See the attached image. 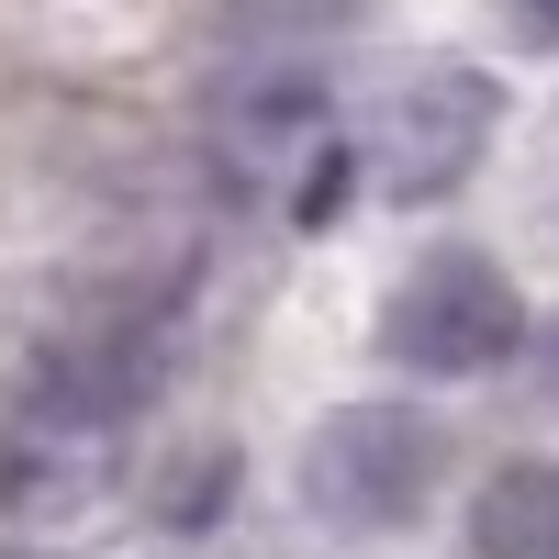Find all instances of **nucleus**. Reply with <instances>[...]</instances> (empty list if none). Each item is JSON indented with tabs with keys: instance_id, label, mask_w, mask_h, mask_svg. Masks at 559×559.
<instances>
[{
	"instance_id": "f03ea898",
	"label": "nucleus",
	"mask_w": 559,
	"mask_h": 559,
	"mask_svg": "<svg viewBox=\"0 0 559 559\" xmlns=\"http://www.w3.org/2000/svg\"><path fill=\"white\" fill-rule=\"evenodd\" d=\"M168 358H179V324L168 313L68 324V336H45L34 369H23V426L68 437V448H102V437H123L134 414L168 392Z\"/></svg>"
},
{
	"instance_id": "20e7f679",
	"label": "nucleus",
	"mask_w": 559,
	"mask_h": 559,
	"mask_svg": "<svg viewBox=\"0 0 559 559\" xmlns=\"http://www.w3.org/2000/svg\"><path fill=\"white\" fill-rule=\"evenodd\" d=\"M381 347L403 369H426V381H481V369H503L526 347V302L481 247H426L381 302Z\"/></svg>"
},
{
	"instance_id": "39448f33",
	"label": "nucleus",
	"mask_w": 559,
	"mask_h": 559,
	"mask_svg": "<svg viewBox=\"0 0 559 559\" xmlns=\"http://www.w3.org/2000/svg\"><path fill=\"white\" fill-rule=\"evenodd\" d=\"M213 146L236 179H280L292 157L324 146V79L313 68H247L213 90Z\"/></svg>"
},
{
	"instance_id": "0eeeda50",
	"label": "nucleus",
	"mask_w": 559,
	"mask_h": 559,
	"mask_svg": "<svg viewBox=\"0 0 559 559\" xmlns=\"http://www.w3.org/2000/svg\"><path fill=\"white\" fill-rule=\"evenodd\" d=\"M369 0H224V34L236 45H324V34H358Z\"/></svg>"
},
{
	"instance_id": "423d86ee",
	"label": "nucleus",
	"mask_w": 559,
	"mask_h": 559,
	"mask_svg": "<svg viewBox=\"0 0 559 559\" xmlns=\"http://www.w3.org/2000/svg\"><path fill=\"white\" fill-rule=\"evenodd\" d=\"M471 559H559V459H503L459 515Z\"/></svg>"
},
{
	"instance_id": "1a4fd4ad",
	"label": "nucleus",
	"mask_w": 559,
	"mask_h": 559,
	"mask_svg": "<svg viewBox=\"0 0 559 559\" xmlns=\"http://www.w3.org/2000/svg\"><path fill=\"white\" fill-rule=\"evenodd\" d=\"M537 381H548V403H559V313L537 324Z\"/></svg>"
},
{
	"instance_id": "6e6552de",
	"label": "nucleus",
	"mask_w": 559,
	"mask_h": 559,
	"mask_svg": "<svg viewBox=\"0 0 559 559\" xmlns=\"http://www.w3.org/2000/svg\"><path fill=\"white\" fill-rule=\"evenodd\" d=\"M515 34L526 45H559V0H515Z\"/></svg>"
},
{
	"instance_id": "f257e3e1",
	"label": "nucleus",
	"mask_w": 559,
	"mask_h": 559,
	"mask_svg": "<svg viewBox=\"0 0 559 559\" xmlns=\"http://www.w3.org/2000/svg\"><path fill=\"white\" fill-rule=\"evenodd\" d=\"M437 481H448V426L414 403H347L292 459V492L313 503V526H347V537L414 526L437 503Z\"/></svg>"
},
{
	"instance_id": "7ed1b4c3",
	"label": "nucleus",
	"mask_w": 559,
	"mask_h": 559,
	"mask_svg": "<svg viewBox=\"0 0 559 559\" xmlns=\"http://www.w3.org/2000/svg\"><path fill=\"white\" fill-rule=\"evenodd\" d=\"M492 123H503V90L481 68H403L381 90V112H369V134H358V168H369L381 202L426 213V202H448L459 179L481 168Z\"/></svg>"
}]
</instances>
